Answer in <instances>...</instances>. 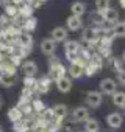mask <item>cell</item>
I'll return each instance as SVG.
<instances>
[{
    "instance_id": "obj_1",
    "label": "cell",
    "mask_w": 125,
    "mask_h": 132,
    "mask_svg": "<svg viewBox=\"0 0 125 132\" xmlns=\"http://www.w3.org/2000/svg\"><path fill=\"white\" fill-rule=\"evenodd\" d=\"M66 73H67V69L61 64L59 57H56L55 54H53V56H50V57H48V75H47V76H48L52 81H55V82H56L58 79L64 78V76H66Z\"/></svg>"
},
{
    "instance_id": "obj_2",
    "label": "cell",
    "mask_w": 125,
    "mask_h": 132,
    "mask_svg": "<svg viewBox=\"0 0 125 132\" xmlns=\"http://www.w3.org/2000/svg\"><path fill=\"white\" fill-rule=\"evenodd\" d=\"M99 39H100V34H99L97 28H94V27H88L81 33V40L86 42L88 45H97Z\"/></svg>"
},
{
    "instance_id": "obj_3",
    "label": "cell",
    "mask_w": 125,
    "mask_h": 132,
    "mask_svg": "<svg viewBox=\"0 0 125 132\" xmlns=\"http://www.w3.org/2000/svg\"><path fill=\"white\" fill-rule=\"evenodd\" d=\"M50 86H52V79H50L47 75H44V76H41L39 79H36V84H34V93H38V95H44V93H47V92L50 90Z\"/></svg>"
},
{
    "instance_id": "obj_4",
    "label": "cell",
    "mask_w": 125,
    "mask_h": 132,
    "mask_svg": "<svg viewBox=\"0 0 125 132\" xmlns=\"http://www.w3.org/2000/svg\"><path fill=\"white\" fill-rule=\"evenodd\" d=\"M67 36H69V31L64 28V27H55L50 33V39L55 42V44H61V42H66L67 40Z\"/></svg>"
},
{
    "instance_id": "obj_5",
    "label": "cell",
    "mask_w": 125,
    "mask_h": 132,
    "mask_svg": "<svg viewBox=\"0 0 125 132\" xmlns=\"http://www.w3.org/2000/svg\"><path fill=\"white\" fill-rule=\"evenodd\" d=\"M117 82H116V79H113V78H103L102 81H100V90H102V93H105V95H113L114 92H117Z\"/></svg>"
},
{
    "instance_id": "obj_6",
    "label": "cell",
    "mask_w": 125,
    "mask_h": 132,
    "mask_svg": "<svg viewBox=\"0 0 125 132\" xmlns=\"http://www.w3.org/2000/svg\"><path fill=\"white\" fill-rule=\"evenodd\" d=\"M86 118H89V109L86 106L75 107L74 112H72V115H71L72 123H81V121H86Z\"/></svg>"
},
{
    "instance_id": "obj_7",
    "label": "cell",
    "mask_w": 125,
    "mask_h": 132,
    "mask_svg": "<svg viewBox=\"0 0 125 132\" xmlns=\"http://www.w3.org/2000/svg\"><path fill=\"white\" fill-rule=\"evenodd\" d=\"M103 103V96L99 90H89L86 93V104L89 107H99Z\"/></svg>"
},
{
    "instance_id": "obj_8",
    "label": "cell",
    "mask_w": 125,
    "mask_h": 132,
    "mask_svg": "<svg viewBox=\"0 0 125 132\" xmlns=\"http://www.w3.org/2000/svg\"><path fill=\"white\" fill-rule=\"evenodd\" d=\"M102 17H103V22L111 27V25H114V23L119 22V11H117L116 8H111V6H109L106 11L102 13Z\"/></svg>"
},
{
    "instance_id": "obj_9",
    "label": "cell",
    "mask_w": 125,
    "mask_h": 132,
    "mask_svg": "<svg viewBox=\"0 0 125 132\" xmlns=\"http://www.w3.org/2000/svg\"><path fill=\"white\" fill-rule=\"evenodd\" d=\"M52 112H53V118L56 121L63 123V120L67 118V115H69V107L66 104H55L52 107Z\"/></svg>"
},
{
    "instance_id": "obj_10",
    "label": "cell",
    "mask_w": 125,
    "mask_h": 132,
    "mask_svg": "<svg viewBox=\"0 0 125 132\" xmlns=\"http://www.w3.org/2000/svg\"><path fill=\"white\" fill-rule=\"evenodd\" d=\"M81 27H83V19L81 17L71 14L66 19V30L67 31H78V30H81Z\"/></svg>"
},
{
    "instance_id": "obj_11",
    "label": "cell",
    "mask_w": 125,
    "mask_h": 132,
    "mask_svg": "<svg viewBox=\"0 0 125 132\" xmlns=\"http://www.w3.org/2000/svg\"><path fill=\"white\" fill-rule=\"evenodd\" d=\"M39 47H41V51H42L45 56H53L55 51H56V44H55L50 37L42 39L41 44H39Z\"/></svg>"
},
{
    "instance_id": "obj_12",
    "label": "cell",
    "mask_w": 125,
    "mask_h": 132,
    "mask_svg": "<svg viewBox=\"0 0 125 132\" xmlns=\"http://www.w3.org/2000/svg\"><path fill=\"white\" fill-rule=\"evenodd\" d=\"M122 123H123V118H122L120 113L111 112V113L106 115V124H108L111 129H119V127L122 126Z\"/></svg>"
},
{
    "instance_id": "obj_13",
    "label": "cell",
    "mask_w": 125,
    "mask_h": 132,
    "mask_svg": "<svg viewBox=\"0 0 125 132\" xmlns=\"http://www.w3.org/2000/svg\"><path fill=\"white\" fill-rule=\"evenodd\" d=\"M16 45L20 47V48H31V47H33V37H31V34H30V33L20 31V34L17 36Z\"/></svg>"
},
{
    "instance_id": "obj_14",
    "label": "cell",
    "mask_w": 125,
    "mask_h": 132,
    "mask_svg": "<svg viewBox=\"0 0 125 132\" xmlns=\"http://www.w3.org/2000/svg\"><path fill=\"white\" fill-rule=\"evenodd\" d=\"M20 67H22V72H24L25 76L36 78V73H38V65H36V62H33V61H25V62H22Z\"/></svg>"
},
{
    "instance_id": "obj_15",
    "label": "cell",
    "mask_w": 125,
    "mask_h": 132,
    "mask_svg": "<svg viewBox=\"0 0 125 132\" xmlns=\"http://www.w3.org/2000/svg\"><path fill=\"white\" fill-rule=\"evenodd\" d=\"M56 87H58V90L61 93H69L71 89H72V79L66 75L64 78H61V79L56 81Z\"/></svg>"
},
{
    "instance_id": "obj_16",
    "label": "cell",
    "mask_w": 125,
    "mask_h": 132,
    "mask_svg": "<svg viewBox=\"0 0 125 132\" xmlns=\"http://www.w3.org/2000/svg\"><path fill=\"white\" fill-rule=\"evenodd\" d=\"M81 50V45L78 40H66L64 42V51L66 54H78Z\"/></svg>"
},
{
    "instance_id": "obj_17",
    "label": "cell",
    "mask_w": 125,
    "mask_h": 132,
    "mask_svg": "<svg viewBox=\"0 0 125 132\" xmlns=\"http://www.w3.org/2000/svg\"><path fill=\"white\" fill-rule=\"evenodd\" d=\"M8 118H10V121L14 124V123H17V121L24 120V113H22V110H20L17 106H13V107L8 109Z\"/></svg>"
},
{
    "instance_id": "obj_18",
    "label": "cell",
    "mask_w": 125,
    "mask_h": 132,
    "mask_svg": "<svg viewBox=\"0 0 125 132\" xmlns=\"http://www.w3.org/2000/svg\"><path fill=\"white\" fill-rule=\"evenodd\" d=\"M13 130H14V132H28V130H31L30 118H24V120L14 123V124H13Z\"/></svg>"
},
{
    "instance_id": "obj_19",
    "label": "cell",
    "mask_w": 125,
    "mask_h": 132,
    "mask_svg": "<svg viewBox=\"0 0 125 132\" xmlns=\"http://www.w3.org/2000/svg\"><path fill=\"white\" fill-rule=\"evenodd\" d=\"M111 101H113V104L116 106V107H125V92H120V90H117V92H114L113 95H111Z\"/></svg>"
},
{
    "instance_id": "obj_20",
    "label": "cell",
    "mask_w": 125,
    "mask_h": 132,
    "mask_svg": "<svg viewBox=\"0 0 125 132\" xmlns=\"http://www.w3.org/2000/svg\"><path fill=\"white\" fill-rule=\"evenodd\" d=\"M85 132H100V124L95 118L89 117L85 121Z\"/></svg>"
},
{
    "instance_id": "obj_21",
    "label": "cell",
    "mask_w": 125,
    "mask_h": 132,
    "mask_svg": "<svg viewBox=\"0 0 125 132\" xmlns=\"http://www.w3.org/2000/svg\"><path fill=\"white\" fill-rule=\"evenodd\" d=\"M71 13H72V16L81 17V16L86 13V5H85L83 2H74V3L71 5Z\"/></svg>"
},
{
    "instance_id": "obj_22",
    "label": "cell",
    "mask_w": 125,
    "mask_h": 132,
    "mask_svg": "<svg viewBox=\"0 0 125 132\" xmlns=\"http://www.w3.org/2000/svg\"><path fill=\"white\" fill-rule=\"evenodd\" d=\"M36 27H38V19H36V17L25 19L24 27H22V31H24V33H31V31L36 30Z\"/></svg>"
},
{
    "instance_id": "obj_23",
    "label": "cell",
    "mask_w": 125,
    "mask_h": 132,
    "mask_svg": "<svg viewBox=\"0 0 125 132\" xmlns=\"http://www.w3.org/2000/svg\"><path fill=\"white\" fill-rule=\"evenodd\" d=\"M33 11H34V8L31 5H28V3H24V5L19 6V16H22L24 19L33 17Z\"/></svg>"
},
{
    "instance_id": "obj_24",
    "label": "cell",
    "mask_w": 125,
    "mask_h": 132,
    "mask_svg": "<svg viewBox=\"0 0 125 132\" xmlns=\"http://www.w3.org/2000/svg\"><path fill=\"white\" fill-rule=\"evenodd\" d=\"M89 22L92 23L94 28H99V27H102V25L105 23V22H103V17H102V13H99V11L91 13V16H89Z\"/></svg>"
},
{
    "instance_id": "obj_25",
    "label": "cell",
    "mask_w": 125,
    "mask_h": 132,
    "mask_svg": "<svg viewBox=\"0 0 125 132\" xmlns=\"http://www.w3.org/2000/svg\"><path fill=\"white\" fill-rule=\"evenodd\" d=\"M113 36L114 37H125V22H117L113 25Z\"/></svg>"
},
{
    "instance_id": "obj_26",
    "label": "cell",
    "mask_w": 125,
    "mask_h": 132,
    "mask_svg": "<svg viewBox=\"0 0 125 132\" xmlns=\"http://www.w3.org/2000/svg\"><path fill=\"white\" fill-rule=\"evenodd\" d=\"M67 72H69V78L72 79H78V78H81L83 76V69L81 67H78V65H75V64H71V67L67 69Z\"/></svg>"
},
{
    "instance_id": "obj_27",
    "label": "cell",
    "mask_w": 125,
    "mask_h": 132,
    "mask_svg": "<svg viewBox=\"0 0 125 132\" xmlns=\"http://www.w3.org/2000/svg\"><path fill=\"white\" fill-rule=\"evenodd\" d=\"M31 107H33V112H34V115H41L47 107H45V104L42 103V100H39V98H34L33 101H31Z\"/></svg>"
},
{
    "instance_id": "obj_28",
    "label": "cell",
    "mask_w": 125,
    "mask_h": 132,
    "mask_svg": "<svg viewBox=\"0 0 125 132\" xmlns=\"http://www.w3.org/2000/svg\"><path fill=\"white\" fill-rule=\"evenodd\" d=\"M89 64L92 65V67H95L97 72H99V70L103 69V57H100L97 53H92V56H91V59H89Z\"/></svg>"
},
{
    "instance_id": "obj_29",
    "label": "cell",
    "mask_w": 125,
    "mask_h": 132,
    "mask_svg": "<svg viewBox=\"0 0 125 132\" xmlns=\"http://www.w3.org/2000/svg\"><path fill=\"white\" fill-rule=\"evenodd\" d=\"M108 61H109L111 69H113L116 73H119L120 70H123V62H122V59H119V57H109Z\"/></svg>"
},
{
    "instance_id": "obj_30",
    "label": "cell",
    "mask_w": 125,
    "mask_h": 132,
    "mask_svg": "<svg viewBox=\"0 0 125 132\" xmlns=\"http://www.w3.org/2000/svg\"><path fill=\"white\" fill-rule=\"evenodd\" d=\"M17 14H19V8H17L16 5L10 3V5H6V6H5V16H6V17H10L11 20H13Z\"/></svg>"
},
{
    "instance_id": "obj_31",
    "label": "cell",
    "mask_w": 125,
    "mask_h": 132,
    "mask_svg": "<svg viewBox=\"0 0 125 132\" xmlns=\"http://www.w3.org/2000/svg\"><path fill=\"white\" fill-rule=\"evenodd\" d=\"M0 84L3 87H13L16 84V76H11V75H2L0 78Z\"/></svg>"
},
{
    "instance_id": "obj_32",
    "label": "cell",
    "mask_w": 125,
    "mask_h": 132,
    "mask_svg": "<svg viewBox=\"0 0 125 132\" xmlns=\"http://www.w3.org/2000/svg\"><path fill=\"white\" fill-rule=\"evenodd\" d=\"M95 8L99 13H103L109 8V0H95Z\"/></svg>"
},
{
    "instance_id": "obj_33",
    "label": "cell",
    "mask_w": 125,
    "mask_h": 132,
    "mask_svg": "<svg viewBox=\"0 0 125 132\" xmlns=\"http://www.w3.org/2000/svg\"><path fill=\"white\" fill-rule=\"evenodd\" d=\"M34 84H36V78H30V76L24 78V87L25 89H33L34 90Z\"/></svg>"
},
{
    "instance_id": "obj_34",
    "label": "cell",
    "mask_w": 125,
    "mask_h": 132,
    "mask_svg": "<svg viewBox=\"0 0 125 132\" xmlns=\"http://www.w3.org/2000/svg\"><path fill=\"white\" fill-rule=\"evenodd\" d=\"M95 73H97V69L92 67L91 64H88L86 67H85V70H83V75H86V76H94Z\"/></svg>"
},
{
    "instance_id": "obj_35",
    "label": "cell",
    "mask_w": 125,
    "mask_h": 132,
    "mask_svg": "<svg viewBox=\"0 0 125 132\" xmlns=\"http://www.w3.org/2000/svg\"><path fill=\"white\" fill-rule=\"evenodd\" d=\"M116 82H117V84H125V69L120 70V72L117 73V79H116Z\"/></svg>"
},
{
    "instance_id": "obj_36",
    "label": "cell",
    "mask_w": 125,
    "mask_h": 132,
    "mask_svg": "<svg viewBox=\"0 0 125 132\" xmlns=\"http://www.w3.org/2000/svg\"><path fill=\"white\" fill-rule=\"evenodd\" d=\"M10 3H11V0H0V5H2L3 8H5L6 5H10Z\"/></svg>"
},
{
    "instance_id": "obj_37",
    "label": "cell",
    "mask_w": 125,
    "mask_h": 132,
    "mask_svg": "<svg viewBox=\"0 0 125 132\" xmlns=\"http://www.w3.org/2000/svg\"><path fill=\"white\" fill-rule=\"evenodd\" d=\"M3 30H5V28H3V25L0 23V39H2V36H3Z\"/></svg>"
},
{
    "instance_id": "obj_38",
    "label": "cell",
    "mask_w": 125,
    "mask_h": 132,
    "mask_svg": "<svg viewBox=\"0 0 125 132\" xmlns=\"http://www.w3.org/2000/svg\"><path fill=\"white\" fill-rule=\"evenodd\" d=\"M119 3H120V6L125 10V0H119Z\"/></svg>"
},
{
    "instance_id": "obj_39",
    "label": "cell",
    "mask_w": 125,
    "mask_h": 132,
    "mask_svg": "<svg viewBox=\"0 0 125 132\" xmlns=\"http://www.w3.org/2000/svg\"><path fill=\"white\" fill-rule=\"evenodd\" d=\"M3 104H5V103H3V98H2V95H0V109L3 107Z\"/></svg>"
},
{
    "instance_id": "obj_40",
    "label": "cell",
    "mask_w": 125,
    "mask_h": 132,
    "mask_svg": "<svg viewBox=\"0 0 125 132\" xmlns=\"http://www.w3.org/2000/svg\"><path fill=\"white\" fill-rule=\"evenodd\" d=\"M36 132H48L47 129H41V130H36Z\"/></svg>"
},
{
    "instance_id": "obj_41",
    "label": "cell",
    "mask_w": 125,
    "mask_h": 132,
    "mask_svg": "<svg viewBox=\"0 0 125 132\" xmlns=\"http://www.w3.org/2000/svg\"><path fill=\"white\" fill-rule=\"evenodd\" d=\"M122 62H125V51H123V56H122Z\"/></svg>"
},
{
    "instance_id": "obj_42",
    "label": "cell",
    "mask_w": 125,
    "mask_h": 132,
    "mask_svg": "<svg viewBox=\"0 0 125 132\" xmlns=\"http://www.w3.org/2000/svg\"><path fill=\"white\" fill-rule=\"evenodd\" d=\"M0 132H3V129H2V127H0Z\"/></svg>"
},
{
    "instance_id": "obj_43",
    "label": "cell",
    "mask_w": 125,
    "mask_h": 132,
    "mask_svg": "<svg viewBox=\"0 0 125 132\" xmlns=\"http://www.w3.org/2000/svg\"><path fill=\"white\" fill-rule=\"evenodd\" d=\"M28 132H36V130H28Z\"/></svg>"
},
{
    "instance_id": "obj_44",
    "label": "cell",
    "mask_w": 125,
    "mask_h": 132,
    "mask_svg": "<svg viewBox=\"0 0 125 132\" xmlns=\"http://www.w3.org/2000/svg\"><path fill=\"white\" fill-rule=\"evenodd\" d=\"M123 115H125V107H123Z\"/></svg>"
},
{
    "instance_id": "obj_45",
    "label": "cell",
    "mask_w": 125,
    "mask_h": 132,
    "mask_svg": "<svg viewBox=\"0 0 125 132\" xmlns=\"http://www.w3.org/2000/svg\"><path fill=\"white\" fill-rule=\"evenodd\" d=\"M77 132H85V130H77Z\"/></svg>"
}]
</instances>
